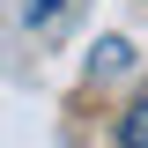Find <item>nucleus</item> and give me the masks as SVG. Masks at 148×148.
<instances>
[{
	"label": "nucleus",
	"instance_id": "7ed1b4c3",
	"mask_svg": "<svg viewBox=\"0 0 148 148\" xmlns=\"http://www.w3.org/2000/svg\"><path fill=\"white\" fill-rule=\"evenodd\" d=\"M22 15H30V22H52V15H59V0H22Z\"/></svg>",
	"mask_w": 148,
	"mask_h": 148
},
{
	"label": "nucleus",
	"instance_id": "f257e3e1",
	"mask_svg": "<svg viewBox=\"0 0 148 148\" xmlns=\"http://www.w3.org/2000/svg\"><path fill=\"white\" fill-rule=\"evenodd\" d=\"M119 148H148V89L119 111Z\"/></svg>",
	"mask_w": 148,
	"mask_h": 148
},
{
	"label": "nucleus",
	"instance_id": "f03ea898",
	"mask_svg": "<svg viewBox=\"0 0 148 148\" xmlns=\"http://www.w3.org/2000/svg\"><path fill=\"white\" fill-rule=\"evenodd\" d=\"M89 67H96V74H119V67H133V45H126V37H104Z\"/></svg>",
	"mask_w": 148,
	"mask_h": 148
}]
</instances>
